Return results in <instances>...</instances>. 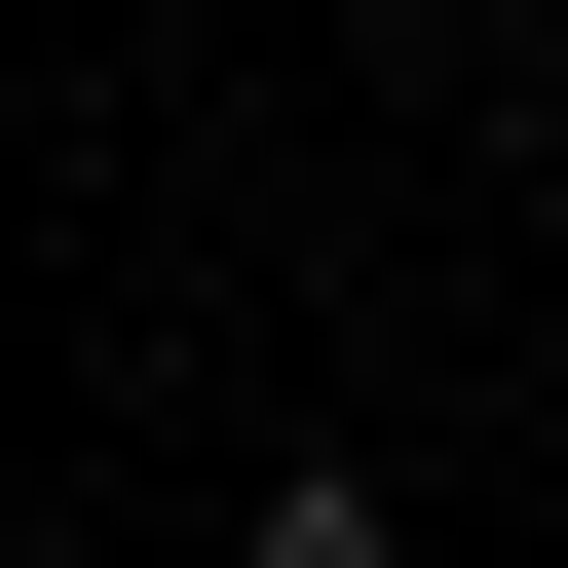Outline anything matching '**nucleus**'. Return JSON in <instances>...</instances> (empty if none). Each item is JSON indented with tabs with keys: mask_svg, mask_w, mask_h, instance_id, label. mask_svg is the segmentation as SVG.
Wrapping results in <instances>:
<instances>
[{
	"mask_svg": "<svg viewBox=\"0 0 568 568\" xmlns=\"http://www.w3.org/2000/svg\"><path fill=\"white\" fill-rule=\"evenodd\" d=\"M0 568H39V530H0Z\"/></svg>",
	"mask_w": 568,
	"mask_h": 568,
	"instance_id": "f03ea898",
	"label": "nucleus"
},
{
	"mask_svg": "<svg viewBox=\"0 0 568 568\" xmlns=\"http://www.w3.org/2000/svg\"><path fill=\"white\" fill-rule=\"evenodd\" d=\"M227 568H417V530H379V493H342V455H304V493H265V530H227Z\"/></svg>",
	"mask_w": 568,
	"mask_h": 568,
	"instance_id": "f257e3e1",
	"label": "nucleus"
}]
</instances>
